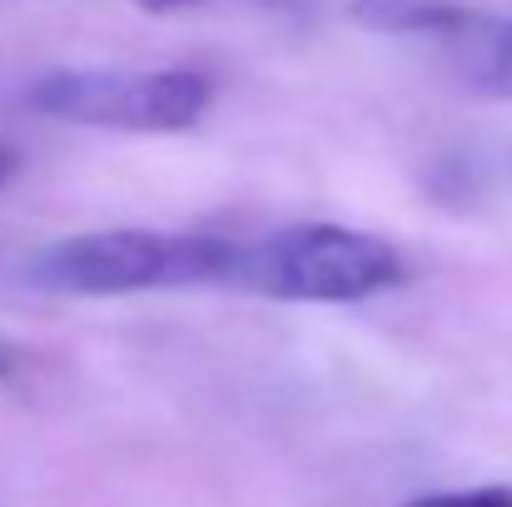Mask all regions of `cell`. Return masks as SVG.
<instances>
[{
  "label": "cell",
  "instance_id": "cell-1",
  "mask_svg": "<svg viewBox=\"0 0 512 507\" xmlns=\"http://www.w3.org/2000/svg\"><path fill=\"white\" fill-rule=\"evenodd\" d=\"M239 239L170 229H95L40 249L25 279L45 294L115 299L150 289H234Z\"/></svg>",
  "mask_w": 512,
  "mask_h": 507
},
{
  "label": "cell",
  "instance_id": "cell-2",
  "mask_svg": "<svg viewBox=\"0 0 512 507\" xmlns=\"http://www.w3.org/2000/svg\"><path fill=\"white\" fill-rule=\"evenodd\" d=\"M408 279L403 254L348 224H289L264 239H239L234 289L289 304H363Z\"/></svg>",
  "mask_w": 512,
  "mask_h": 507
},
{
  "label": "cell",
  "instance_id": "cell-3",
  "mask_svg": "<svg viewBox=\"0 0 512 507\" xmlns=\"http://www.w3.org/2000/svg\"><path fill=\"white\" fill-rule=\"evenodd\" d=\"M35 115L125 130V135H179L204 120L214 105V80L189 65L165 70H50L25 90Z\"/></svg>",
  "mask_w": 512,
  "mask_h": 507
},
{
  "label": "cell",
  "instance_id": "cell-4",
  "mask_svg": "<svg viewBox=\"0 0 512 507\" xmlns=\"http://www.w3.org/2000/svg\"><path fill=\"white\" fill-rule=\"evenodd\" d=\"M348 20L373 35H433V40H448V35L473 40L488 25L483 10H468L458 0H353Z\"/></svg>",
  "mask_w": 512,
  "mask_h": 507
},
{
  "label": "cell",
  "instance_id": "cell-5",
  "mask_svg": "<svg viewBox=\"0 0 512 507\" xmlns=\"http://www.w3.org/2000/svg\"><path fill=\"white\" fill-rule=\"evenodd\" d=\"M473 40V80L493 95H512V20H488Z\"/></svg>",
  "mask_w": 512,
  "mask_h": 507
},
{
  "label": "cell",
  "instance_id": "cell-6",
  "mask_svg": "<svg viewBox=\"0 0 512 507\" xmlns=\"http://www.w3.org/2000/svg\"><path fill=\"white\" fill-rule=\"evenodd\" d=\"M403 507H512V483H483V488H453V493H428Z\"/></svg>",
  "mask_w": 512,
  "mask_h": 507
},
{
  "label": "cell",
  "instance_id": "cell-7",
  "mask_svg": "<svg viewBox=\"0 0 512 507\" xmlns=\"http://www.w3.org/2000/svg\"><path fill=\"white\" fill-rule=\"evenodd\" d=\"M150 15H179V10H209V5H224V0H130ZM244 5H294V0H244Z\"/></svg>",
  "mask_w": 512,
  "mask_h": 507
},
{
  "label": "cell",
  "instance_id": "cell-8",
  "mask_svg": "<svg viewBox=\"0 0 512 507\" xmlns=\"http://www.w3.org/2000/svg\"><path fill=\"white\" fill-rule=\"evenodd\" d=\"M15 169H20V155H15L10 145H0V189L15 179Z\"/></svg>",
  "mask_w": 512,
  "mask_h": 507
},
{
  "label": "cell",
  "instance_id": "cell-9",
  "mask_svg": "<svg viewBox=\"0 0 512 507\" xmlns=\"http://www.w3.org/2000/svg\"><path fill=\"white\" fill-rule=\"evenodd\" d=\"M15 363H20V353H15L10 343H0V383H5V378L15 373Z\"/></svg>",
  "mask_w": 512,
  "mask_h": 507
}]
</instances>
